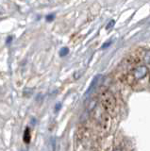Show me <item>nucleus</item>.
Wrapping results in <instances>:
<instances>
[{
	"instance_id": "nucleus-11",
	"label": "nucleus",
	"mask_w": 150,
	"mask_h": 151,
	"mask_svg": "<svg viewBox=\"0 0 150 151\" xmlns=\"http://www.w3.org/2000/svg\"><path fill=\"white\" fill-rule=\"evenodd\" d=\"M60 104H58V105L56 106V111H58L60 110Z\"/></svg>"
},
{
	"instance_id": "nucleus-2",
	"label": "nucleus",
	"mask_w": 150,
	"mask_h": 151,
	"mask_svg": "<svg viewBox=\"0 0 150 151\" xmlns=\"http://www.w3.org/2000/svg\"><path fill=\"white\" fill-rule=\"evenodd\" d=\"M102 78V76L101 75H97V76H95V78H93V81H92V83H91V85H90V87L88 88V90H87V92H86V94H89V93H91L93 90H95L96 87H97V85L99 84V80Z\"/></svg>"
},
{
	"instance_id": "nucleus-9",
	"label": "nucleus",
	"mask_w": 150,
	"mask_h": 151,
	"mask_svg": "<svg viewBox=\"0 0 150 151\" xmlns=\"http://www.w3.org/2000/svg\"><path fill=\"white\" fill-rule=\"evenodd\" d=\"M51 143H52V148H53V151H55V139H54V138L51 139Z\"/></svg>"
},
{
	"instance_id": "nucleus-6",
	"label": "nucleus",
	"mask_w": 150,
	"mask_h": 151,
	"mask_svg": "<svg viewBox=\"0 0 150 151\" xmlns=\"http://www.w3.org/2000/svg\"><path fill=\"white\" fill-rule=\"evenodd\" d=\"M54 18H55V15H54V14H49V15L46 16V21L50 22V21H52Z\"/></svg>"
},
{
	"instance_id": "nucleus-12",
	"label": "nucleus",
	"mask_w": 150,
	"mask_h": 151,
	"mask_svg": "<svg viewBox=\"0 0 150 151\" xmlns=\"http://www.w3.org/2000/svg\"><path fill=\"white\" fill-rule=\"evenodd\" d=\"M1 13H4V9L0 6V14H1Z\"/></svg>"
},
{
	"instance_id": "nucleus-7",
	"label": "nucleus",
	"mask_w": 150,
	"mask_h": 151,
	"mask_svg": "<svg viewBox=\"0 0 150 151\" xmlns=\"http://www.w3.org/2000/svg\"><path fill=\"white\" fill-rule=\"evenodd\" d=\"M144 60H145V63H149V51L146 52V54H145V57H144Z\"/></svg>"
},
{
	"instance_id": "nucleus-8",
	"label": "nucleus",
	"mask_w": 150,
	"mask_h": 151,
	"mask_svg": "<svg viewBox=\"0 0 150 151\" xmlns=\"http://www.w3.org/2000/svg\"><path fill=\"white\" fill-rule=\"evenodd\" d=\"M111 44V41H110V42H105L104 45H102V49H104V48H106V47H108V46H110V45Z\"/></svg>"
},
{
	"instance_id": "nucleus-3",
	"label": "nucleus",
	"mask_w": 150,
	"mask_h": 151,
	"mask_svg": "<svg viewBox=\"0 0 150 151\" xmlns=\"http://www.w3.org/2000/svg\"><path fill=\"white\" fill-rule=\"evenodd\" d=\"M30 138H31V135H30V131H29V129L27 127L26 129L25 133H24V142L27 144H29L30 142Z\"/></svg>"
},
{
	"instance_id": "nucleus-1",
	"label": "nucleus",
	"mask_w": 150,
	"mask_h": 151,
	"mask_svg": "<svg viewBox=\"0 0 150 151\" xmlns=\"http://www.w3.org/2000/svg\"><path fill=\"white\" fill-rule=\"evenodd\" d=\"M148 74V68L145 65H141L135 68L133 71V76L136 79H142Z\"/></svg>"
},
{
	"instance_id": "nucleus-10",
	"label": "nucleus",
	"mask_w": 150,
	"mask_h": 151,
	"mask_svg": "<svg viewBox=\"0 0 150 151\" xmlns=\"http://www.w3.org/2000/svg\"><path fill=\"white\" fill-rule=\"evenodd\" d=\"M11 40H12V37H11V36L8 37V39H7V41H6V44H10V42H11Z\"/></svg>"
},
{
	"instance_id": "nucleus-4",
	"label": "nucleus",
	"mask_w": 150,
	"mask_h": 151,
	"mask_svg": "<svg viewBox=\"0 0 150 151\" xmlns=\"http://www.w3.org/2000/svg\"><path fill=\"white\" fill-rule=\"evenodd\" d=\"M68 53H69V49L67 48V47H62V48L60 50V57L66 56V55H68Z\"/></svg>"
},
{
	"instance_id": "nucleus-5",
	"label": "nucleus",
	"mask_w": 150,
	"mask_h": 151,
	"mask_svg": "<svg viewBox=\"0 0 150 151\" xmlns=\"http://www.w3.org/2000/svg\"><path fill=\"white\" fill-rule=\"evenodd\" d=\"M114 24H115V21H114V20H111V21H110V23L108 24L107 27H106V29H110V28H111L112 27L114 26Z\"/></svg>"
},
{
	"instance_id": "nucleus-13",
	"label": "nucleus",
	"mask_w": 150,
	"mask_h": 151,
	"mask_svg": "<svg viewBox=\"0 0 150 151\" xmlns=\"http://www.w3.org/2000/svg\"><path fill=\"white\" fill-rule=\"evenodd\" d=\"M114 151H121L120 149H116V150H114Z\"/></svg>"
}]
</instances>
